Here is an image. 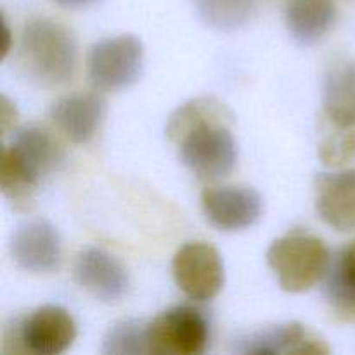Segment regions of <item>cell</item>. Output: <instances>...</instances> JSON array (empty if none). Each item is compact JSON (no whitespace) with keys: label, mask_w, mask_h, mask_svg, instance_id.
<instances>
[{"label":"cell","mask_w":355,"mask_h":355,"mask_svg":"<svg viewBox=\"0 0 355 355\" xmlns=\"http://www.w3.org/2000/svg\"><path fill=\"white\" fill-rule=\"evenodd\" d=\"M234 116L215 97H198L177 107L166 123V137L179 148L180 162L200 180L224 179L238 162L231 132Z\"/></svg>","instance_id":"1"},{"label":"cell","mask_w":355,"mask_h":355,"mask_svg":"<svg viewBox=\"0 0 355 355\" xmlns=\"http://www.w3.org/2000/svg\"><path fill=\"white\" fill-rule=\"evenodd\" d=\"M19 64L28 80L40 87H59L75 76L78 44L73 31L52 17H35L24 24Z\"/></svg>","instance_id":"2"},{"label":"cell","mask_w":355,"mask_h":355,"mask_svg":"<svg viewBox=\"0 0 355 355\" xmlns=\"http://www.w3.org/2000/svg\"><path fill=\"white\" fill-rule=\"evenodd\" d=\"M267 263L288 293H304L324 279L331 252L319 236L293 231L281 236L267 250Z\"/></svg>","instance_id":"3"},{"label":"cell","mask_w":355,"mask_h":355,"mask_svg":"<svg viewBox=\"0 0 355 355\" xmlns=\"http://www.w3.org/2000/svg\"><path fill=\"white\" fill-rule=\"evenodd\" d=\"M144 68V45L135 35H118L92 45L87 73L96 90L118 92L134 85Z\"/></svg>","instance_id":"4"},{"label":"cell","mask_w":355,"mask_h":355,"mask_svg":"<svg viewBox=\"0 0 355 355\" xmlns=\"http://www.w3.org/2000/svg\"><path fill=\"white\" fill-rule=\"evenodd\" d=\"M146 342L148 354L200 355L210 342V322L200 309L177 305L148 322Z\"/></svg>","instance_id":"5"},{"label":"cell","mask_w":355,"mask_h":355,"mask_svg":"<svg viewBox=\"0 0 355 355\" xmlns=\"http://www.w3.org/2000/svg\"><path fill=\"white\" fill-rule=\"evenodd\" d=\"M172 274L179 290L194 302L211 300L225 283L224 260L214 245L205 241L180 246L173 255Z\"/></svg>","instance_id":"6"},{"label":"cell","mask_w":355,"mask_h":355,"mask_svg":"<svg viewBox=\"0 0 355 355\" xmlns=\"http://www.w3.org/2000/svg\"><path fill=\"white\" fill-rule=\"evenodd\" d=\"M201 208L207 220L224 232H238L260 220L263 200L248 186L207 187L201 193Z\"/></svg>","instance_id":"7"},{"label":"cell","mask_w":355,"mask_h":355,"mask_svg":"<svg viewBox=\"0 0 355 355\" xmlns=\"http://www.w3.org/2000/svg\"><path fill=\"white\" fill-rule=\"evenodd\" d=\"M73 277L80 288L104 304H116L130 290L127 267L110 252L96 246H89L76 255Z\"/></svg>","instance_id":"8"},{"label":"cell","mask_w":355,"mask_h":355,"mask_svg":"<svg viewBox=\"0 0 355 355\" xmlns=\"http://www.w3.org/2000/svg\"><path fill=\"white\" fill-rule=\"evenodd\" d=\"M21 349L33 355H59L76 338L73 315L59 305H44L21 321L16 333Z\"/></svg>","instance_id":"9"},{"label":"cell","mask_w":355,"mask_h":355,"mask_svg":"<svg viewBox=\"0 0 355 355\" xmlns=\"http://www.w3.org/2000/svg\"><path fill=\"white\" fill-rule=\"evenodd\" d=\"M9 248L14 262L26 272L51 274L61 266V236L45 218L21 224L10 238Z\"/></svg>","instance_id":"10"},{"label":"cell","mask_w":355,"mask_h":355,"mask_svg":"<svg viewBox=\"0 0 355 355\" xmlns=\"http://www.w3.org/2000/svg\"><path fill=\"white\" fill-rule=\"evenodd\" d=\"M234 350L246 355H326L331 352L321 335L300 322H288V324L252 333L239 340L234 345Z\"/></svg>","instance_id":"11"},{"label":"cell","mask_w":355,"mask_h":355,"mask_svg":"<svg viewBox=\"0 0 355 355\" xmlns=\"http://www.w3.org/2000/svg\"><path fill=\"white\" fill-rule=\"evenodd\" d=\"M106 114V101L96 92L69 94L54 101L49 111L52 123L75 144H85L99 130Z\"/></svg>","instance_id":"12"},{"label":"cell","mask_w":355,"mask_h":355,"mask_svg":"<svg viewBox=\"0 0 355 355\" xmlns=\"http://www.w3.org/2000/svg\"><path fill=\"white\" fill-rule=\"evenodd\" d=\"M315 211L329 227L355 231V168L319 173L314 182Z\"/></svg>","instance_id":"13"},{"label":"cell","mask_w":355,"mask_h":355,"mask_svg":"<svg viewBox=\"0 0 355 355\" xmlns=\"http://www.w3.org/2000/svg\"><path fill=\"white\" fill-rule=\"evenodd\" d=\"M21 165L38 180L45 179L64 162V148L49 128L26 125L14 134L9 144Z\"/></svg>","instance_id":"14"},{"label":"cell","mask_w":355,"mask_h":355,"mask_svg":"<svg viewBox=\"0 0 355 355\" xmlns=\"http://www.w3.org/2000/svg\"><path fill=\"white\" fill-rule=\"evenodd\" d=\"M336 21L333 0H290L284 12L288 33L302 47H311L328 35Z\"/></svg>","instance_id":"15"},{"label":"cell","mask_w":355,"mask_h":355,"mask_svg":"<svg viewBox=\"0 0 355 355\" xmlns=\"http://www.w3.org/2000/svg\"><path fill=\"white\" fill-rule=\"evenodd\" d=\"M322 281V295L333 314L342 321H355V241L331 259Z\"/></svg>","instance_id":"16"},{"label":"cell","mask_w":355,"mask_h":355,"mask_svg":"<svg viewBox=\"0 0 355 355\" xmlns=\"http://www.w3.org/2000/svg\"><path fill=\"white\" fill-rule=\"evenodd\" d=\"M326 121L355 127V64L335 66L324 80Z\"/></svg>","instance_id":"17"},{"label":"cell","mask_w":355,"mask_h":355,"mask_svg":"<svg viewBox=\"0 0 355 355\" xmlns=\"http://www.w3.org/2000/svg\"><path fill=\"white\" fill-rule=\"evenodd\" d=\"M38 186L40 182L21 165L9 146H3L0 163V189L10 207L16 211H30L35 205V193Z\"/></svg>","instance_id":"18"},{"label":"cell","mask_w":355,"mask_h":355,"mask_svg":"<svg viewBox=\"0 0 355 355\" xmlns=\"http://www.w3.org/2000/svg\"><path fill=\"white\" fill-rule=\"evenodd\" d=\"M257 0H196L198 16L207 26L218 31H234L250 23Z\"/></svg>","instance_id":"19"},{"label":"cell","mask_w":355,"mask_h":355,"mask_svg":"<svg viewBox=\"0 0 355 355\" xmlns=\"http://www.w3.org/2000/svg\"><path fill=\"white\" fill-rule=\"evenodd\" d=\"M148 322L144 321H121L107 331L104 338L103 354L110 355H139L148 354L146 342Z\"/></svg>","instance_id":"20"},{"label":"cell","mask_w":355,"mask_h":355,"mask_svg":"<svg viewBox=\"0 0 355 355\" xmlns=\"http://www.w3.org/2000/svg\"><path fill=\"white\" fill-rule=\"evenodd\" d=\"M319 158L328 166H342L355 156V127H338L329 123L319 142Z\"/></svg>","instance_id":"21"},{"label":"cell","mask_w":355,"mask_h":355,"mask_svg":"<svg viewBox=\"0 0 355 355\" xmlns=\"http://www.w3.org/2000/svg\"><path fill=\"white\" fill-rule=\"evenodd\" d=\"M54 2L59 7H64V9H85V7L92 6L99 0H54Z\"/></svg>","instance_id":"22"}]
</instances>
